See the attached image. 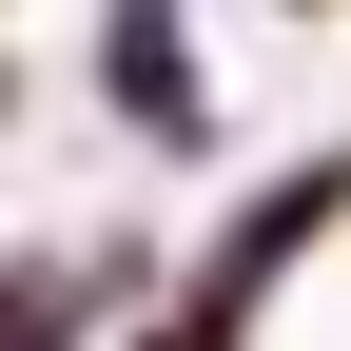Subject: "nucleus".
I'll return each mask as SVG.
<instances>
[{
    "label": "nucleus",
    "mask_w": 351,
    "mask_h": 351,
    "mask_svg": "<svg viewBox=\"0 0 351 351\" xmlns=\"http://www.w3.org/2000/svg\"><path fill=\"white\" fill-rule=\"evenodd\" d=\"M117 98H137L156 137H176V117H195V59H176V20H117Z\"/></svg>",
    "instance_id": "1"
}]
</instances>
